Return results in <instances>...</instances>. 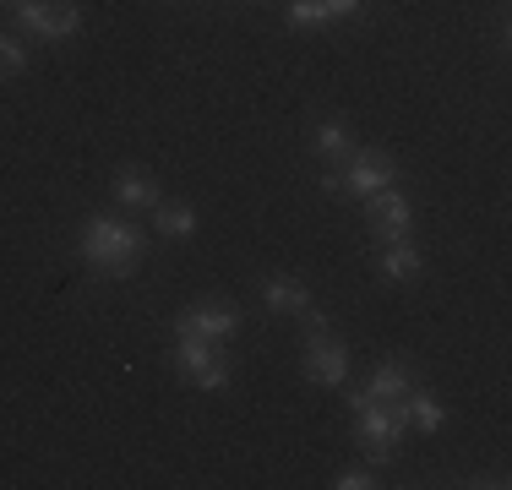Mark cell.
<instances>
[{"label": "cell", "mask_w": 512, "mask_h": 490, "mask_svg": "<svg viewBox=\"0 0 512 490\" xmlns=\"http://www.w3.org/2000/svg\"><path fill=\"white\" fill-rule=\"evenodd\" d=\"M77 256L99 278H137L142 262H148V235L137 224H126L120 213H88V224L77 235Z\"/></svg>", "instance_id": "1"}, {"label": "cell", "mask_w": 512, "mask_h": 490, "mask_svg": "<svg viewBox=\"0 0 512 490\" xmlns=\"http://www.w3.org/2000/svg\"><path fill=\"white\" fill-rule=\"evenodd\" d=\"M306 322V333H300V360H306V376L316 387H349V343L327 327V316H316V311H306L300 316Z\"/></svg>", "instance_id": "2"}, {"label": "cell", "mask_w": 512, "mask_h": 490, "mask_svg": "<svg viewBox=\"0 0 512 490\" xmlns=\"http://www.w3.org/2000/svg\"><path fill=\"white\" fill-rule=\"evenodd\" d=\"M355 414V436H360V452L371 469H387V463L398 458V436H404V409L398 403H360Z\"/></svg>", "instance_id": "3"}, {"label": "cell", "mask_w": 512, "mask_h": 490, "mask_svg": "<svg viewBox=\"0 0 512 490\" xmlns=\"http://www.w3.org/2000/svg\"><path fill=\"white\" fill-rule=\"evenodd\" d=\"M11 22H17V39H44V44H66L82 33L77 0H22V6H11Z\"/></svg>", "instance_id": "4"}, {"label": "cell", "mask_w": 512, "mask_h": 490, "mask_svg": "<svg viewBox=\"0 0 512 490\" xmlns=\"http://www.w3.org/2000/svg\"><path fill=\"white\" fill-rule=\"evenodd\" d=\"M175 371L186 376L197 392H224L229 387V360H224V343H207L180 333L175 338Z\"/></svg>", "instance_id": "5"}, {"label": "cell", "mask_w": 512, "mask_h": 490, "mask_svg": "<svg viewBox=\"0 0 512 490\" xmlns=\"http://www.w3.org/2000/svg\"><path fill=\"white\" fill-rule=\"evenodd\" d=\"M191 333V338H207V343H229L240 338V305L224 300V294H207V300L186 305V311L175 316V338Z\"/></svg>", "instance_id": "6"}, {"label": "cell", "mask_w": 512, "mask_h": 490, "mask_svg": "<svg viewBox=\"0 0 512 490\" xmlns=\"http://www.w3.org/2000/svg\"><path fill=\"white\" fill-rule=\"evenodd\" d=\"M365 229H371V240H376V245H387V240H409V229H414V207H409V196L398 191V186L371 191V196H365Z\"/></svg>", "instance_id": "7"}, {"label": "cell", "mask_w": 512, "mask_h": 490, "mask_svg": "<svg viewBox=\"0 0 512 490\" xmlns=\"http://www.w3.org/2000/svg\"><path fill=\"white\" fill-rule=\"evenodd\" d=\"M414 387H420V376H414L409 360H382L365 387H349V409H360V403H404Z\"/></svg>", "instance_id": "8"}, {"label": "cell", "mask_w": 512, "mask_h": 490, "mask_svg": "<svg viewBox=\"0 0 512 490\" xmlns=\"http://www.w3.org/2000/svg\"><path fill=\"white\" fill-rule=\"evenodd\" d=\"M398 164L382 153V147H355V158L344 164V196H371L382 186H393Z\"/></svg>", "instance_id": "9"}, {"label": "cell", "mask_w": 512, "mask_h": 490, "mask_svg": "<svg viewBox=\"0 0 512 490\" xmlns=\"http://www.w3.org/2000/svg\"><path fill=\"white\" fill-rule=\"evenodd\" d=\"M425 273V256L414 240H387L382 256H376V278L382 284H414V278Z\"/></svg>", "instance_id": "10"}, {"label": "cell", "mask_w": 512, "mask_h": 490, "mask_svg": "<svg viewBox=\"0 0 512 490\" xmlns=\"http://www.w3.org/2000/svg\"><path fill=\"white\" fill-rule=\"evenodd\" d=\"M115 202L131 207V213H153V207L164 202V191H158V180H153L142 164H126V169L115 175Z\"/></svg>", "instance_id": "11"}, {"label": "cell", "mask_w": 512, "mask_h": 490, "mask_svg": "<svg viewBox=\"0 0 512 490\" xmlns=\"http://www.w3.org/2000/svg\"><path fill=\"white\" fill-rule=\"evenodd\" d=\"M262 305L273 316H306L311 311V289L300 278H267L262 284Z\"/></svg>", "instance_id": "12"}, {"label": "cell", "mask_w": 512, "mask_h": 490, "mask_svg": "<svg viewBox=\"0 0 512 490\" xmlns=\"http://www.w3.org/2000/svg\"><path fill=\"white\" fill-rule=\"evenodd\" d=\"M197 224H202V218H197V207H191V202H169V196H164V202L153 207V229L164 240H191V235H197Z\"/></svg>", "instance_id": "13"}, {"label": "cell", "mask_w": 512, "mask_h": 490, "mask_svg": "<svg viewBox=\"0 0 512 490\" xmlns=\"http://www.w3.org/2000/svg\"><path fill=\"white\" fill-rule=\"evenodd\" d=\"M398 409H404V420H409V425H420V431H442V425H447V409H442V403H436L425 387H414L409 398L398 403Z\"/></svg>", "instance_id": "14"}, {"label": "cell", "mask_w": 512, "mask_h": 490, "mask_svg": "<svg viewBox=\"0 0 512 490\" xmlns=\"http://www.w3.org/2000/svg\"><path fill=\"white\" fill-rule=\"evenodd\" d=\"M28 77V44L17 33H0V82H17Z\"/></svg>", "instance_id": "15"}, {"label": "cell", "mask_w": 512, "mask_h": 490, "mask_svg": "<svg viewBox=\"0 0 512 490\" xmlns=\"http://www.w3.org/2000/svg\"><path fill=\"white\" fill-rule=\"evenodd\" d=\"M289 28H333L322 0H289Z\"/></svg>", "instance_id": "16"}, {"label": "cell", "mask_w": 512, "mask_h": 490, "mask_svg": "<svg viewBox=\"0 0 512 490\" xmlns=\"http://www.w3.org/2000/svg\"><path fill=\"white\" fill-rule=\"evenodd\" d=\"M338 490H371L376 485V474L371 469H338V480H333Z\"/></svg>", "instance_id": "17"}, {"label": "cell", "mask_w": 512, "mask_h": 490, "mask_svg": "<svg viewBox=\"0 0 512 490\" xmlns=\"http://www.w3.org/2000/svg\"><path fill=\"white\" fill-rule=\"evenodd\" d=\"M322 6H327V17H333V22H349V17H360V11H365V0H322Z\"/></svg>", "instance_id": "18"}, {"label": "cell", "mask_w": 512, "mask_h": 490, "mask_svg": "<svg viewBox=\"0 0 512 490\" xmlns=\"http://www.w3.org/2000/svg\"><path fill=\"white\" fill-rule=\"evenodd\" d=\"M0 6H6V11H11V6H22V0H0Z\"/></svg>", "instance_id": "19"}]
</instances>
